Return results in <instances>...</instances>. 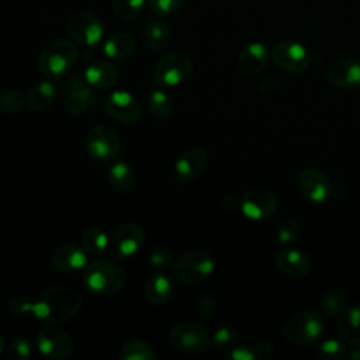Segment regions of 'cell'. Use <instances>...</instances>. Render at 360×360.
Listing matches in <instances>:
<instances>
[{"label": "cell", "instance_id": "1", "mask_svg": "<svg viewBox=\"0 0 360 360\" xmlns=\"http://www.w3.org/2000/svg\"><path fill=\"white\" fill-rule=\"evenodd\" d=\"M82 308V295L70 287L45 288L32 304L34 316L45 325H60L73 318Z\"/></svg>", "mask_w": 360, "mask_h": 360}, {"label": "cell", "instance_id": "2", "mask_svg": "<svg viewBox=\"0 0 360 360\" xmlns=\"http://www.w3.org/2000/svg\"><path fill=\"white\" fill-rule=\"evenodd\" d=\"M127 283L125 273L107 259H94L87 262L83 269V285L96 295H114L120 292Z\"/></svg>", "mask_w": 360, "mask_h": 360}, {"label": "cell", "instance_id": "3", "mask_svg": "<svg viewBox=\"0 0 360 360\" xmlns=\"http://www.w3.org/2000/svg\"><path fill=\"white\" fill-rule=\"evenodd\" d=\"M79 56L77 46L73 41L59 38L49 42L38 55V70L51 80L60 79L76 63Z\"/></svg>", "mask_w": 360, "mask_h": 360}, {"label": "cell", "instance_id": "4", "mask_svg": "<svg viewBox=\"0 0 360 360\" xmlns=\"http://www.w3.org/2000/svg\"><path fill=\"white\" fill-rule=\"evenodd\" d=\"M325 330L322 316L315 311L295 312L284 323L283 332L288 342L304 346L318 340Z\"/></svg>", "mask_w": 360, "mask_h": 360}, {"label": "cell", "instance_id": "5", "mask_svg": "<svg viewBox=\"0 0 360 360\" xmlns=\"http://www.w3.org/2000/svg\"><path fill=\"white\" fill-rule=\"evenodd\" d=\"M193 72V62L188 55L183 52L169 53L160 58L152 70V79L156 86L160 87H173L184 80Z\"/></svg>", "mask_w": 360, "mask_h": 360}, {"label": "cell", "instance_id": "6", "mask_svg": "<svg viewBox=\"0 0 360 360\" xmlns=\"http://www.w3.org/2000/svg\"><path fill=\"white\" fill-rule=\"evenodd\" d=\"M215 263L207 252H188L173 260L172 269L174 278L184 284H194L214 271Z\"/></svg>", "mask_w": 360, "mask_h": 360}, {"label": "cell", "instance_id": "7", "mask_svg": "<svg viewBox=\"0 0 360 360\" xmlns=\"http://www.w3.org/2000/svg\"><path fill=\"white\" fill-rule=\"evenodd\" d=\"M68 32L75 42L83 46H94L104 37V25L100 17L87 10H77L68 18Z\"/></svg>", "mask_w": 360, "mask_h": 360}, {"label": "cell", "instance_id": "8", "mask_svg": "<svg viewBox=\"0 0 360 360\" xmlns=\"http://www.w3.org/2000/svg\"><path fill=\"white\" fill-rule=\"evenodd\" d=\"M169 340L177 352L186 354H197L208 347L210 333L200 323L180 322L170 329Z\"/></svg>", "mask_w": 360, "mask_h": 360}, {"label": "cell", "instance_id": "9", "mask_svg": "<svg viewBox=\"0 0 360 360\" xmlns=\"http://www.w3.org/2000/svg\"><path fill=\"white\" fill-rule=\"evenodd\" d=\"M270 58L277 68L287 73H301L308 69L312 60L309 51L300 42L291 39L277 42L270 51Z\"/></svg>", "mask_w": 360, "mask_h": 360}, {"label": "cell", "instance_id": "10", "mask_svg": "<svg viewBox=\"0 0 360 360\" xmlns=\"http://www.w3.org/2000/svg\"><path fill=\"white\" fill-rule=\"evenodd\" d=\"M84 148L93 160L107 162L120 153L121 141L111 127L101 124L90 129L86 136Z\"/></svg>", "mask_w": 360, "mask_h": 360}, {"label": "cell", "instance_id": "11", "mask_svg": "<svg viewBox=\"0 0 360 360\" xmlns=\"http://www.w3.org/2000/svg\"><path fill=\"white\" fill-rule=\"evenodd\" d=\"M97 103V94L84 76L72 75L66 82L65 108L72 115L86 114Z\"/></svg>", "mask_w": 360, "mask_h": 360}, {"label": "cell", "instance_id": "12", "mask_svg": "<svg viewBox=\"0 0 360 360\" xmlns=\"http://www.w3.org/2000/svg\"><path fill=\"white\" fill-rule=\"evenodd\" d=\"M278 201L273 191L264 187H253L240 197V210L245 217L250 219H266L277 210Z\"/></svg>", "mask_w": 360, "mask_h": 360}, {"label": "cell", "instance_id": "13", "mask_svg": "<svg viewBox=\"0 0 360 360\" xmlns=\"http://www.w3.org/2000/svg\"><path fill=\"white\" fill-rule=\"evenodd\" d=\"M145 240L143 229L136 224L120 225L110 239V253L118 260H125L134 256Z\"/></svg>", "mask_w": 360, "mask_h": 360}, {"label": "cell", "instance_id": "14", "mask_svg": "<svg viewBox=\"0 0 360 360\" xmlns=\"http://www.w3.org/2000/svg\"><path fill=\"white\" fill-rule=\"evenodd\" d=\"M297 186L305 200L316 204L326 201L333 193V186L329 177L314 167H307L300 172Z\"/></svg>", "mask_w": 360, "mask_h": 360}, {"label": "cell", "instance_id": "15", "mask_svg": "<svg viewBox=\"0 0 360 360\" xmlns=\"http://www.w3.org/2000/svg\"><path fill=\"white\" fill-rule=\"evenodd\" d=\"M107 114L122 124H135L142 117V108L135 96L125 90L112 91L105 103Z\"/></svg>", "mask_w": 360, "mask_h": 360}, {"label": "cell", "instance_id": "16", "mask_svg": "<svg viewBox=\"0 0 360 360\" xmlns=\"http://www.w3.org/2000/svg\"><path fill=\"white\" fill-rule=\"evenodd\" d=\"M37 347L46 357L68 359L73 352V342L55 325H46L37 333Z\"/></svg>", "mask_w": 360, "mask_h": 360}, {"label": "cell", "instance_id": "17", "mask_svg": "<svg viewBox=\"0 0 360 360\" xmlns=\"http://www.w3.org/2000/svg\"><path fill=\"white\" fill-rule=\"evenodd\" d=\"M208 165V153L201 148L186 150L174 163L173 173L177 181L188 183L198 177Z\"/></svg>", "mask_w": 360, "mask_h": 360}, {"label": "cell", "instance_id": "18", "mask_svg": "<svg viewBox=\"0 0 360 360\" xmlns=\"http://www.w3.org/2000/svg\"><path fill=\"white\" fill-rule=\"evenodd\" d=\"M51 263L58 271L62 273L83 270L87 264L86 250L75 243L59 245L51 253Z\"/></svg>", "mask_w": 360, "mask_h": 360}, {"label": "cell", "instance_id": "19", "mask_svg": "<svg viewBox=\"0 0 360 360\" xmlns=\"http://www.w3.org/2000/svg\"><path fill=\"white\" fill-rule=\"evenodd\" d=\"M328 79L340 89L360 87V59L343 58L333 62L328 69Z\"/></svg>", "mask_w": 360, "mask_h": 360}, {"label": "cell", "instance_id": "20", "mask_svg": "<svg viewBox=\"0 0 360 360\" xmlns=\"http://www.w3.org/2000/svg\"><path fill=\"white\" fill-rule=\"evenodd\" d=\"M276 263L281 273L294 278L304 277L311 271L309 256L294 248L280 249L276 256Z\"/></svg>", "mask_w": 360, "mask_h": 360}, {"label": "cell", "instance_id": "21", "mask_svg": "<svg viewBox=\"0 0 360 360\" xmlns=\"http://www.w3.org/2000/svg\"><path fill=\"white\" fill-rule=\"evenodd\" d=\"M270 59L267 46L262 42H252L246 45L238 56V68L242 73L253 76L260 73Z\"/></svg>", "mask_w": 360, "mask_h": 360}, {"label": "cell", "instance_id": "22", "mask_svg": "<svg viewBox=\"0 0 360 360\" xmlns=\"http://www.w3.org/2000/svg\"><path fill=\"white\" fill-rule=\"evenodd\" d=\"M86 82L94 89H108L115 84L118 80L120 72L111 62L107 60H97L90 63L84 73Z\"/></svg>", "mask_w": 360, "mask_h": 360}, {"label": "cell", "instance_id": "23", "mask_svg": "<svg viewBox=\"0 0 360 360\" xmlns=\"http://www.w3.org/2000/svg\"><path fill=\"white\" fill-rule=\"evenodd\" d=\"M173 280L163 271L152 273L145 283V297L150 304L162 305L173 294Z\"/></svg>", "mask_w": 360, "mask_h": 360}, {"label": "cell", "instance_id": "24", "mask_svg": "<svg viewBox=\"0 0 360 360\" xmlns=\"http://www.w3.org/2000/svg\"><path fill=\"white\" fill-rule=\"evenodd\" d=\"M136 49V41L131 34L115 32L111 34L103 44V51L107 58L114 60H124L132 56Z\"/></svg>", "mask_w": 360, "mask_h": 360}, {"label": "cell", "instance_id": "25", "mask_svg": "<svg viewBox=\"0 0 360 360\" xmlns=\"http://www.w3.org/2000/svg\"><path fill=\"white\" fill-rule=\"evenodd\" d=\"M338 332L346 343L360 345V305L349 307L339 315Z\"/></svg>", "mask_w": 360, "mask_h": 360}, {"label": "cell", "instance_id": "26", "mask_svg": "<svg viewBox=\"0 0 360 360\" xmlns=\"http://www.w3.org/2000/svg\"><path fill=\"white\" fill-rule=\"evenodd\" d=\"M142 41H143V45L153 52L163 51L170 42L169 25L162 18L149 21L143 28Z\"/></svg>", "mask_w": 360, "mask_h": 360}, {"label": "cell", "instance_id": "27", "mask_svg": "<svg viewBox=\"0 0 360 360\" xmlns=\"http://www.w3.org/2000/svg\"><path fill=\"white\" fill-rule=\"evenodd\" d=\"M56 98V87L51 80L37 82L28 90L25 101L32 111H42L48 108Z\"/></svg>", "mask_w": 360, "mask_h": 360}, {"label": "cell", "instance_id": "28", "mask_svg": "<svg viewBox=\"0 0 360 360\" xmlns=\"http://www.w3.org/2000/svg\"><path fill=\"white\" fill-rule=\"evenodd\" d=\"M108 181L118 193H129L135 186V174L127 162H115L108 170Z\"/></svg>", "mask_w": 360, "mask_h": 360}, {"label": "cell", "instance_id": "29", "mask_svg": "<svg viewBox=\"0 0 360 360\" xmlns=\"http://www.w3.org/2000/svg\"><path fill=\"white\" fill-rule=\"evenodd\" d=\"M108 245H110V239L107 233L97 226L87 228L82 235V248L89 255L100 256L107 250Z\"/></svg>", "mask_w": 360, "mask_h": 360}, {"label": "cell", "instance_id": "30", "mask_svg": "<svg viewBox=\"0 0 360 360\" xmlns=\"http://www.w3.org/2000/svg\"><path fill=\"white\" fill-rule=\"evenodd\" d=\"M156 357L153 349L139 339L127 340L118 353L120 360H156Z\"/></svg>", "mask_w": 360, "mask_h": 360}, {"label": "cell", "instance_id": "31", "mask_svg": "<svg viewBox=\"0 0 360 360\" xmlns=\"http://www.w3.org/2000/svg\"><path fill=\"white\" fill-rule=\"evenodd\" d=\"M148 108H149L150 115L155 120L163 121L170 117V114L173 111V103H172V98L165 91L155 90L149 94Z\"/></svg>", "mask_w": 360, "mask_h": 360}, {"label": "cell", "instance_id": "32", "mask_svg": "<svg viewBox=\"0 0 360 360\" xmlns=\"http://www.w3.org/2000/svg\"><path fill=\"white\" fill-rule=\"evenodd\" d=\"M347 308V295L339 288H332L326 291L321 301V309L325 315L335 316L340 315Z\"/></svg>", "mask_w": 360, "mask_h": 360}, {"label": "cell", "instance_id": "33", "mask_svg": "<svg viewBox=\"0 0 360 360\" xmlns=\"http://www.w3.org/2000/svg\"><path fill=\"white\" fill-rule=\"evenodd\" d=\"M148 0H111L115 15L122 21L135 20L143 10Z\"/></svg>", "mask_w": 360, "mask_h": 360}, {"label": "cell", "instance_id": "34", "mask_svg": "<svg viewBox=\"0 0 360 360\" xmlns=\"http://www.w3.org/2000/svg\"><path fill=\"white\" fill-rule=\"evenodd\" d=\"M315 356L319 360H342L347 356L346 346L335 339H329L322 342L315 350Z\"/></svg>", "mask_w": 360, "mask_h": 360}, {"label": "cell", "instance_id": "35", "mask_svg": "<svg viewBox=\"0 0 360 360\" xmlns=\"http://www.w3.org/2000/svg\"><path fill=\"white\" fill-rule=\"evenodd\" d=\"M25 104V96L18 89H7L0 96V108L7 114L21 112Z\"/></svg>", "mask_w": 360, "mask_h": 360}, {"label": "cell", "instance_id": "36", "mask_svg": "<svg viewBox=\"0 0 360 360\" xmlns=\"http://www.w3.org/2000/svg\"><path fill=\"white\" fill-rule=\"evenodd\" d=\"M32 346L25 338H15L4 350V356L10 360H25L31 356Z\"/></svg>", "mask_w": 360, "mask_h": 360}, {"label": "cell", "instance_id": "37", "mask_svg": "<svg viewBox=\"0 0 360 360\" xmlns=\"http://www.w3.org/2000/svg\"><path fill=\"white\" fill-rule=\"evenodd\" d=\"M300 233V226L297 224V221L294 219H284L281 221L278 225H277V229H276V238H277V242L278 243H290L292 240L297 239Z\"/></svg>", "mask_w": 360, "mask_h": 360}, {"label": "cell", "instance_id": "38", "mask_svg": "<svg viewBox=\"0 0 360 360\" xmlns=\"http://www.w3.org/2000/svg\"><path fill=\"white\" fill-rule=\"evenodd\" d=\"M184 0H148L150 11L156 17H167L176 13Z\"/></svg>", "mask_w": 360, "mask_h": 360}, {"label": "cell", "instance_id": "39", "mask_svg": "<svg viewBox=\"0 0 360 360\" xmlns=\"http://www.w3.org/2000/svg\"><path fill=\"white\" fill-rule=\"evenodd\" d=\"M235 342H236V330L232 326L219 328L212 338V343L218 350L231 349Z\"/></svg>", "mask_w": 360, "mask_h": 360}, {"label": "cell", "instance_id": "40", "mask_svg": "<svg viewBox=\"0 0 360 360\" xmlns=\"http://www.w3.org/2000/svg\"><path fill=\"white\" fill-rule=\"evenodd\" d=\"M173 253L166 246H156L149 255V263L155 269H165L173 263Z\"/></svg>", "mask_w": 360, "mask_h": 360}, {"label": "cell", "instance_id": "41", "mask_svg": "<svg viewBox=\"0 0 360 360\" xmlns=\"http://www.w3.org/2000/svg\"><path fill=\"white\" fill-rule=\"evenodd\" d=\"M215 308V300L210 292H201L194 300V311L200 316H211Z\"/></svg>", "mask_w": 360, "mask_h": 360}, {"label": "cell", "instance_id": "42", "mask_svg": "<svg viewBox=\"0 0 360 360\" xmlns=\"http://www.w3.org/2000/svg\"><path fill=\"white\" fill-rule=\"evenodd\" d=\"M32 304H34V301H31L27 295L17 294L8 301V308H10L11 314L22 316L28 312H32Z\"/></svg>", "mask_w": 360, "mask_h": 360}, {"label": "cell", "instance_id": "43", "mask_svg": "<svg viewBox=\"0 0 360 360\" xmlns=\"http://www.w3.org/2000/svg\"><path fill=\"white\" fill-rule=\"evenodd\" d=\"M226 359H231V360H255L256 353H255L253 347L239 346V347L231 349L229 353L226 354Z\"/></svg>", "mask_w": 360, "mask_h": 360}, {"label": "cell", "instance_id": "44", "mask_svg": "<svg viewBox=\"0 0 360 360\" xmlns=\"http://www.w3.org/2000/svg\"><path fill=\"white\" fill-rule=\"evenodd\" d=\"M253 350L256 353V359L269 357L273 353V343L269 340H260L253 346Z\"/></svg>", "mask_w": 360, "mask_h": 360}, {"label": "cell", "instance_id": "45", "mask_svg": "<svg viewBox=\"0 0 360 360\" xmlns=\"http://www.w3.org/2000/svg\"><path fill=\"white\" fill-rule=\"evenodd\" d=\"M222 205L225 207V208H228V210H233V208H236L238 205H240V198H238L235 194H226L225 197H224V200H222Z\"/></svg>", "mask_w": 360, "mask_h": 360}, {"label": "cell", "instance_id": "46", "mask_svg": "<svg viewBox=\"0 0 360 360\" xmlns=\"http://www.w3.org/2000/svg\"><path fill=\"white\" fill-rule=\"evenodd\" d=\"M277 86H278L277 79H276V77H271V79L264 80V83L260 84V90H262V93H270V91L276 90Z\"/></svg>", "mask_w": 360, "mask_h": 360}, {"label": "cell", "instance_id": "47", "mask_svg": "<svg viewBox=\"0 0 360 360\" xmlns=\"http://www.w3.org/2000/svg\"><path fill=\"white\" fill-rule=\"evenodd\" d=\"M347 356H349L350 359H353V360H360V346L357 345V347H354Z\"/></svg>", "mask_w": 360, "mask_h": 360}, {"label": "cell", "instance_id": "48", "mask_svg": "<svg viewBox=\"0 0 360 360\" xmlns=\"http://www.w3.org/2000/svg\"><path fill=\"white\" fill-rule=\"evenodd\" d=\"M4 353V340H3V336L0 335V356Z\"/></svg>", "mask_w": 360, "mask_h": 360}]
</instances>
